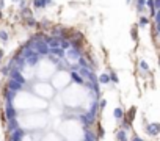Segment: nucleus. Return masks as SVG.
<instances>
[{
    "mask_svg": "<svg viewBox=\"0 0 160 141\" xmlns=\"http://www.w3.org/2000/svg\"><path fill=\"white\" fill-rule=\"evenodd\" d=\"M115 116L119 118V116H121V110H116V111H115Z\"/></svg>",
    "mask_w": 160,
    "mask_h": 141,
    "instance_id": "1",
    "label": "nucleus"
}]
</instances>
